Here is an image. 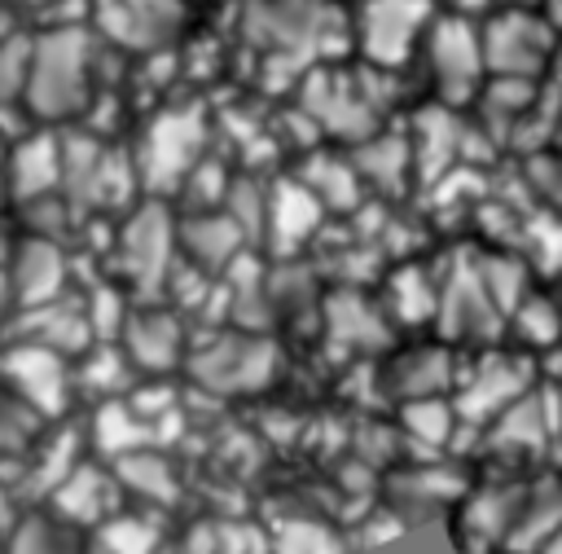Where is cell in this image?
<instances>
[{
	"mask_svg": "<svg viewBox=\"0 0 562 554\" xmlns=\"http://www.w3.org/2000/svg\"><path fill=\"white\" fill-rule=\"evenodd\" d=\"M553 440H558V457H562V426H558V435H553Z\"/></svg>",
	"mask_w": 562,
	"mask_h": 554,
	"instance_id": "obj_35",
	"label": "cell"
},
{
	"mask_svg": "<svg viewBox=\"0 0 562 554\" xmlns=\"http://www.w3.org/2000/svg\"><path fill=\"white\" fill-rule=\"evenodd\" d=\"M321 198L303 180H285L268 198V229L277 233V246H299L321 224Z\"/></svg>",
	"mask_w": 562,
	"mask_h": 554,
	"instance_id": "obj_16",
	"label": "cell"
},
{
	"mask_svg": "<svg viewBox=\"0 0 562 554\" xmlns=\"http://www.w3.org/2000/svg\"><path fill=\"white\" fill-rule=\"evenodd\" d=\"M0 180H4L13 202H31V198L53 193L61 185V128L31 123L22 136H13L4 167H0Z\"/></svg>",
	"mask_w": 562,
	"mask_h": 554,
	"instance_id": "obj_9",
	"label": "cell"
},
{
	"mask_svg": "<svg viewBox=\"0 0 562 554\" xmlns=\"http://www.w3.org/2000/svg\"><path fill=\"white\" fill-rule=\"evenodd\" d=\"M426 57V70L435 79V92L443 101H465L479 84V75L487 70L483 66V40H479V26L474 18L465 13H435L426 35H422V48Z\"/></svg>",
	"mask_w": 562,
	"mask_h": 554,
	"instance_id": "obj_6",
	"label": "cell"
},
{
	"mask_svg": "<svg viewBox=\"0 0 562 554\" xmlns=\"http://www.w3.org/2000/svg\"><path fill=\"white\" fill-rule=\"evenodd\" d=\"M430 18H435V0H356L347 4L351 48L369 66L404 70L417 57Z\"/></svg>",
	"mask_w": 562,
	"mask_h": 554,
	"instance_id": "obj_4",
	"label": "cell"
},
{
	"mask_svg": "<svg viewBox=\"0 0 562 554\" xmlns=\"http://www.w3.org/2000/svg\"><path fill=\"white\" fill-rule=\"evenodd\" d=\"M101 53H105V40L88 22H48L31 31L22 119L44 128H66L83 119L97 101Z\"/></svg>",
	"mask_w": 562,
	"mask_h": 554,
	"instance_id": "obj_1",
	"label": "cell"
},
{
	"mask_svg": "<svg viewBox=\"0 0 562 554\" xmlns=\"http://www.w3.org/2000/svg\"><path fill=\"white\" fill-rule=\"evenodd\" d=\"M171 246H176V224H171L167 207H162V202H145V207L127 220L119 255H123V268L132 273L136 286H158L162 273H167Z\"/></svg>",
	"mask_w": 562,
	"mask_h": 554,
	"instance_id": "obj_11",
	"label": "cell"
},
{
	"mask_svg": "<svg viewBox=\"0 0 562 554\" xmlns=\"http://www.w3.org/2000/svg\"><path fill=\"white\" fill-rule=\"evenodd\" d=\"M127 378H123V356L119 352H97L88 365H83V387H105V391H114V387H123Z\"/></svg>",
	"mask_w": 562,
	"mask_h": 554,
	"instance_id": "obj_30",
	"label": "cell"
},
{
	"mask_svg": "<svg viewBox=\"0 0 562 554\" xmlns=\"http://www.w3.org/2000/svg\"><path fill=\"white\" fill-rule=\"evenodd\" d=\"M241 35H250L272 57L285 53L307 66L334 62L342 48H351L347 9L338 0H246Z\"/></svg>",
	"mask_w": 562,
	"mask_h": 554,
	"instance_id": "obj_2",
	"label": "cell"
},
{
	"mask_svg": "<svg viewBox=\"0 0 562 554\" xmlns=\"http://www.w3.org/2000/svg\"><path fill=\"white\" fill-rule=\"evenodd\" d=\"M527 387V369L518 361H505V356H492L474 369V378L461 387V400H457V418H474V422H487L496 418L501 409H509Z\"/></svg>",
	"mask_w": 562,
	"mask_h": 554,
	"instance_id": "obj_12",
	"label": "cell"
},
{
	"mask_svg": "<svg viewBox=\"0 0 562 554\" xmlns=\"http://www.w3.org/2000/svg\"><path fill=\"white\" fill-rule=\"evenodd\" d=\"M518 334H522L527 343H553V339L562 334L558 308H553L549 299H527V303H518Z\"/></svg>",
	"mask_w": 562,
	"mask_h": 554,
	"instance_id": "obj_29",
	"label": "cell"
},
{
	"mask_svg": "<svg viewBox=\"0 0 562 554\" xmlns=\"http://www.w3.org/2000/svg\"><path fill=\"white\" fill-rule=\"evenodd\" d=\"M31 413H35V409H31V405H22V400H18V409H4V413H0V444H18V440L26 435L22 426H26V418H31Z\"/></svg>",
	"mask_w": 562,
	"mask_h": 554,
	"instance_id": "obj_32",
	"label": "cell"
},
{
	"mask_svg": "<svg viewBox=\"0 0 562 554\" xmlns=\"http://www.w3.org/2000/svg\"><path fill=\"white\" fill-rule=\"evenodd\" d=\"M4 154H9V132L0 128V167H4Z\"/></svg>",
	"mask_w": 562,
	"mask_h": 554,
	"instance_id": "obj_34",
	"label": "cell"
},
{
	"mask_svg": "<svg viewBox=\"0 0 562 554\" xmlns=\"http://www.w3.org/2000/svg\"><path fill=\"white\" fill-rule=\"evenodd\" d=\"M9 554H53V536H48V528H44V523H26V528L13 536Z\"/></svg>",
	"mask_w": 562,
	"mask_h": 554,
	"instance_id": "obj_31",
	"label": "cell"
},
{
	"mask_svg": "<svg viewBox=\"0 0 562 554\" xmlns=\"http://www.w3.org/2000/svg\"><path fill=\"white\" fill-rule=\"evenodd\" d=\"M101 550L105 554H154L158 532L154 523H140V519H110L101 528Z\"/></svg>",
	"mask_w": 562,
	"mask_h": 554,
	"instance_id": "obj_28",
	"label": "cell"
},
{
	"mask_svg": "<svg viewBox=\"0 0 562 554\" xmlns=\"http://www.w3.org/2000/svg\"><path fill=\"white\" fill-rule=\"evenodd\" d=\"M206 145V119L198 106H167L158 110L132 149L136 185H145L154 198L180 189L198 171V154Z\"/></svg>",
	"mask_w": 562,
	"mask_h": 554,
	"instance_id": "obj_3",
	"label": "cell"
},
{
	"mask_svg": "<svg viewBox=\"0 0 562 554\" xmlns=\"http://www.w3.org/2000/svg\"><path fill=\"white\" fill-rule=\"evenodd\" d=\"M176 242L184 246V255H189L193 264H202V268L211 273V268L237 259L246 233H241V224H237L228 211H198V215H184V220L176 224Z\"/></svg>",
	"mask_w": 562,
	"mask_h": 554,
	"instance_id": "obj_14",
	"label": "cell"
},
{
	"mask_svg": "<svg viewBox=\"0 0 562 554\" xmlns=\"http://www.w3.org/2000/svg\"><path fill=\"white\" fill-rule=\"evenodd\" d=\"M119 475H123V488L140 492L145 501H171L176 497V479H171V466L158 457V453H123L119 457Z\"/></svg>",
	"mask_w": 562,
	"mask_h": 554,
	"instance_id": "obj_21",
	"label": "cell"
},
{
	"mask_svg": "<svg viewBox=\"0 0 562 554\" xmlns=\"http://www.w3.org/2000/svg\"><path fill=\"white\" fill-rule=\"evenodd\" d=\"M329 334L334 339H347V343H382L386 330H382V321L373 317L369 303L342 295V299L329 303Z\"/></svg>",
	"mask_w": 562,
	"mask_h": 554,
	"instance_id": "obj_24",
	"label": "cell"
},
{
	"mask_svg": "<svg viewBox=\"0 0 562 554\" xmlns=\"http://www.w3.org/2000/svg\"><path fill=\"white\" fill-rule=\"evenodd\" d=\"M123 343H127V356L136 369H171L180 356V321L158 308L127 312Z\"/></svg>",
	"mask_w": 562,
	"mask_h": 554,
	"instance_id": "obj_15",
	"label": "cell"
},
{
	"mask_svg": "<svg viewBox=\"0 0 562 554\" xmlns=\"http://www.w3.org/2000/svg\"><path fill=\"white\" fill-rule=\"evenodd\" d=\"M439 317H443V330L448 334H479V330H487L492 317H496V303H492L483 277L461 273L452 281V290L439 299Z\"/></svg>",
	"mask_w": 562,
	"mask_h": 554,
	"instance_id": "obj_17",
	"label": "cell"
},
{
	"mask_svg": "<svg viewBox=\"0 0 562 554\" xmlns=\"http://www.w3.org/2000/svg\"><path fill=\"white\" fill-rule=\"evenodd\" d=\"M97 444L110 457H123V453L145 448V431L136 426V418L123 405H101V413H97Z\"/></svg>",
	"mask_w": 562,
	"mask_h": 554,
	"instance_id": "obj_27",
	"label": "cell"
},
{
	"mask_svg": "<svg viewBox=\"0 0 562 554\" xmlns=\"http://www.w3.org/2000/svg\"><path fill=\"white\" fill-rule=\"evenodd\" d=\"M184 0H88V26L114 53H162L184 26Z\"/></svg>",
	"mask_w": 562,
	"mask_h": 554,
	"instance_id": "obj_5",
	"label": "cell"
},
{
	"mask_svg": "<svg viewBox=\"0 0 562 554\" xmlns=\"http://www.w3.org/2000/svg\"><path fill=\"white\" fill-rule=\"evenodd\" d=\"M0 374L9 383V391L40 409V413H61L66 396H70V374H66V361L57 347L48 343H18L0 356Z\"/></svg>",
	"mask_w": 562,
	"mask_h": 554,
	"instance_id": "obj_10",
	"label": "cell"
},
{
	"mask_svg": "<svg viewBox=\"0 0 562 554\" xmlns=\"http://www.w3.org/2000/svg\"><path fill=\"white\" fill-rule=\"evenodd\" d=\"M540 400H514L509 409H501L496 413V440L509 448H540L544 444V435H549V418H544V409H536Z\"/></svg>",
	"mask_w": 562,
	"mask_h": 554,
	"instance_id": "obj_22",
	"label": "cell"
},
{
	"mask_svg": "<svg viewBox=\"0 0 562 554\" xmlns=\"http://www.w3.org/2000/svg\"><path fill=\"white\" fill-rule=\"evenodd\" d=\"M0 4H9L13 13H26V9H35V13H48L53 4H61V0H0Z\"/></svg>",
	"mask_w": 562,
	"mask_h": 554,
	"instance_id": "obj_33",
	"label": "cell"
},
{
	"mask_svg": "<svg viewBox=\"0 0 562 554\" xmlns=\"http://www.w3.org/2000/svg\"><path fill=\"white\" fill-rule=\"evenodd\" d=\"M483 40V66L505 79H531L540 66H549L553 53V26L549 18H531L522 9L496 13L487 26H479Z\"/></svg>",
	"mask_w": 562,
	"mask_h": 554,
	"instance_id": "obj_7",
	"label": "cell"
},
{
	"mask_svg": "<svg viewBox=\"0 0 562 554\" xmlns=\"http://www.w3.org/2000/svg\"><path fill=\"white\" fill-rule=\"evenodd\" d=\"M452 422H457V413L443 400H435V396H417V400L404 405V426L422 444H443L452 435Z\"/></svg>",
	"mask_w": 562,
	"mask_h": 554,
	"instance_id": "obj_26",
	"label": "cell"
},
{
	"mask_svg": "<svg viewBox=\"0 0 562 554\" xmlns=\"http://www.w3.org/2000/svg\"><path fill=\"white\" fill-rule=\"evenodd\" d=\"M316 163V158H312ZM303 185L321 198V207L329 202V207H351L356 202V185H360V171H356V163H338V158H321L307 176H303Z\"/></svg>",
	"mask_w": 562,
	"mask_h": 554,
	"instance_id": "obj_23",
	"label": "cell"
},
{
	"mask_svg": "<svg viewBox=\"0 0 562 554\" xmlns=\"http://www.w3.org/2000/svg\"><path fill=\"white\" fill-rule=\"evenodd\" d=\"M97 554H105V550H97Z\"/></svg>",
	"mask_w": 562,
	"mask_h": 554,
	"instance_id": "obj_36",
	"label": "cell"
},
{
	"mask_svg": "<svg viewBox=\"0 0 562 554\" xmlns=\"http://www.w3.org/2000/svg\"><path fill=\"white\" fill-rule=\"evenodd\" d=\"M66 259H61V251L53 246V237H26L22 246H18V255H13V268H9V286H13V299L22 303V308H40V303H48L57 290H61V281H66V268H61Z\"/></svg>",
	"mask_w": 562,
	"mask_h": 554,
	"instance_id": "obj_13",
	"label": "cell"
},
{
	"mask_svg": "<svg viewBox=\"0 0 562 554\" xmlns=\"http://www.w3.org/2000/svg\"><path fill=\"white\" fill-rule=\"evenodd\" d=\"M448 383V356L439 347H413L408 356H400L391 365V387L408 400L417 396H435Z\"/></svg>",
	"mask_w": 562,
	"mask_h": 554,
	"instance_id": "obj_20",
	"label": "cell"
},
{
	"mask_svg": "<svg viewBox=\"0 0 562 554\" xmlns=\"http://www.w3.org/2000/svg\"><path fill=\"white\" fill-rule=\"evenodd\" d=\"M272 369H277V347L268 339H255V334L211 339V347H202L193 356V378L220 396L259 391L272 383Z\"/></svg>",
	"mask_w": 562,
	"mask_h": 554,
	"instance_id": "obj_8",
	"label": "cell"
},
{
	"mask_svg": "<svg viewBox=\"0 0 562 554\" xmlns=\"http://www.w3.org/2000/svg\"><path fill=\"white\" fill-rule=\"evenodd\" d=\"M53 501L66 519H101L110 506V475H101L97 466H79L57 484Z\"/></svg>",
	"mask_w": 562,
	"mask_h": 554,
	"instance_id": "obj_19",
	"label": "cell"
},
{
	"mask_svg": "<svg viewBox=\"0 0 562 554\" xmlns=\"http://www.w3.org/2000/svg\"><path fill=\"white\" fill-rule=\"evenodd\" d=\"M391 308L404 321H426V317L439 312V295L430 290V281L417 268H404V273L391 277Z\"/></svg>",
	"mask_w": 562,
	"mask_h": 554,
	"instance_id": "obj_25",
	"label": "cell"
},
{
	"mask_svg": "<svg viewBox=\"0 0 562 554\" xmlns=\"http://www.w3.org/2000/svg\"><path fill=\"white\" fill-rule=\"evenodd\" d=\"M562 528V492H531V497H522L518 501V514H514V523H509V532H505V541L518 550V554H531V550H540L553 532Z\"/></svg>",
	"mask_w": 562,
	"mask_h": 554,
	"instance_id": "obj_18",
	"label": "cell"
}]
</instances>
